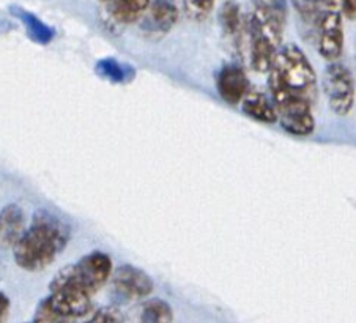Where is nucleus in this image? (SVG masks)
Masks as SVG:
<instances>
[{"instance_id": "f257e3e1", "label": "nucleus", "mask_w": 356, "mask_h": 323, "mask_svg": "<svg viewBox=\"0 0 356 323\" xmlns=\"http://www.w3.org/2000/svg\"><path fill=\"white\" fill-rule=\"evenodd\" d=\"M266 73L277 123L292 136H311L316 129L312 107L318 97V82L309 58L300 46H281Z\"/></svg>"}, {"instance_id": "f03ea898", "label": "nucleus", "mask_w": 356, "mask_h": 323, "mask_svg": "<svg viewBox=\"0 0 356 323\" xmlns=\"http://www.w3.org/2000/svg\"><path fill=\"white\" fill-rule=\"evenodd\" d=\"M70 227L47 210H37L29 229L15 244V262L26 271L49 267L70 242Z\"/></svg>"}, {"instance_id": "7ed1b4c3", "label": "nucleus", "mask_w": 356, "mask_h": 323, "mask_svg": "<svg viewBox=\"0 0 356 323\" xmlns=\"http://www.w3.org/2000/svg\"><path fill=\"white\" fill-rule=\"evenodd\" d=\"M287 21V0H252L246 27L249 58L257 73H266L281 49Z\"/></svg>"}, {"instance_id": "20e7f679", "label": "nucleus", "mask_w": 356, "mask_h": 323, "mask_svg": "<svg viewBox=\"0 0 356 323\" xmlns=\"http://www.w3.org/2000/svg\"><path fill=\"white\" fill-rule=\"evenodd\" d=\"M112 273H114V265H112L111 257L97 251L58 270L54 279L51 281V287L71 285L84 290L88 295H93L108 283Z\"/></svg>"}, {"instance_id": "39448f33", "label": "nucleus", "mask_w": 356, "mask_h": 323, "mask_svg": "<svg viewBox=\"0 0 356 323\" xmlns=\"http://www.w3.org/2000/svg\"><path fill=\"white\" fill-rule=\"evenodd\" d=\"M51 293L41 301L35 322H63L82 319L92 313V300L88 293L71 285L49 287Z\"/></svg>"}, {"instance_id": "423d86ee", "label": "nucleus", "mask_w": 356, "mask_h": 323, "mask_svg": "<svg viewBox=\"0 0 356 323\" xmlns=\"http://www.w3.org/2000/svg\"><path fill=\"white\" fill-rule=\"evenodd\" d=\"M322 88L330 109L336 116L346 117L355 106V79L352 71L339 61L328 62L323 71Z\"/></svg>"}, {"instance_id": "0eeeda50", "label": "nucleus", "mask_w": 356, "mask_h": 323, "mask_svg": "<svg viewBox=\"0 0 356 323\" xmlns=\"http://www.w3.org/2000/svg\"><path fill=\"white\" fill-rule=\"evenodd\" d=\"M112 287L123 300L134 301L152 295L155 283L139 268L133 265H120L112 273Z\"/></svg>"}, {"instance_id": "6e6552de", "label": "nucleus", "mask_w": 356, "mask_h": 323, "mask_svg": "<svg viewBox=\"0 0 356 323\" xmlns=\"http://www.w3.org/2000/svg\"><path fill=\"white\" fill-rule=\"evenodd\" d=\"M292 3L311 41L320 24L343 17L339 0H292Z\"/></svg>"}, {"instance_id": "1a4fd4ad", "label": "nucleus", "mask_w": 356, "mask_h": 323, "mask_svg": "<svg viewBox=\"0 0 356 323\" xmlns=\"http://www.w3.org/2000/svg\"><path fill=\"white\" fill-rule=\"evenodd\" d=\"M249 79L246 71L238 65H227L219 71L216 79V90L227 104H238L249 90Z\"/></svg>"}, {"instance_id": "9d476101", "label": "nucleus", "mask_w": 356, "mask_h": 323, "mask_svg": "<svg viewBox=\"0 0 356 323\" xmlns=\"http://www.w3.org/2000/svg\"><path fill=\"white\" fill-rule=\"evenodd\" d=\"M26 232V214L16 203H8L0 210V249L15 248Z\"/></svg>"}, {"instance_id": "9b49d317", "label": "nucleus", "mask_w": 356, "mask_h": 323, "mask_svg": "<svg viewBox=\"0 0 356 323\" xmlns=\"http://www.w3.org/2000/svg\"><path fill=\"white\" fill-rule=\"evenodd\" d=\"M241 111L260 123L273 125L277 122V113L271 97L259 88H249L241 100Z\"/></svg>"}, {"instance_id": "f8f14e48", "label": "nucleus", "mask_w": 356, "mask_h": 323, "mask_svg": "<svg viewBox=\"0 0 356 323\" xmlns=\"http://www.w3.org/2000/svg\"><path fill=\"white\" fill-rule=\"evenodd\" d=\"M152 0H111L109 15L120 26L138 22L145 16Z\"/></svg>"}, {"instance_id": "ddd939ff", "label": "nucleus", "mask_w": 356, "mask_h": 323, "mask_svg": "<svg viewBox=\"0 0 356 323\" xmlns=\"http://www.w3.org/2000/svg\"><path fill=\"white\" fill-rule=\"evenodd\" d=\"M219 19H221L224 33L229 35V37H234V38L238 37L241 32V27H245L238 3L232 2V0L222 5L221 13H219Z\"/></svg>"}, {"instance_id": "4468645a", "label": "nucleus", "mask_w": 356, "mask_h": 323, "mask_svg": "<svg viewBox=\"0 0 356 323\" xmlns=\"http://www.w3.org/2000/svg\"><path fill=\"white\" fill-rule=\"evenodd\" d=\"M140 320L147 323L172 322L174 320V313H172V308L168 303L158 300V298H153V300H148L142 306Z\"/></svg>"}, {"instance_id": "2eb2a0df", "label": "nucleus", "mask_w": 356, "mask_h": 323, "mask_svg": "<svg viewBox=\"0 0 356 323\" xmlns=\"http://www.w3.org/2000/svg\"><path fill=\"white\" fill-rule=\"evenodd\" d=\"M188 17L194 21H204L213 11L216 0H181Z\"/></svg>"}, {"instance_id": "dca6fc26", "label": "nucleus", "mask_w": 356, "mask_h": 323, "mask_svg": "<svg viewBox=\"0 0 356 323\" xmlns=\"http://www.w3.org/2000/svg\"><path fill=\"white\" fill-rule=\"evenodd\" d=\"M92 320H98V322H118L123 320V317L118 313V309L115 308H103L97 310V314L92 315Z\"/></svg>"}, {"instance_id": "f3484780", "label": "nucleus", "mask_w": 356, "mask_h": 323, "mask_svg": "<svg viewBox=\"0 0 356 323\" xmlns=\"http://www.w3.org/2000/svg\"><path fill=\"white\" fill-rule=\"evenodd\" d=\"M343 16L350 21L356 19V0H339Z\"/></svg>"}, {"instance_id": "a211bd4d", "label": "nucleus", "mask_w": 356, "mask_h": 323, "mask_svg": "<svg viewBox=\"0 0 356 323\" xmlns=\"http://www.w3.org/2000/svg\"><path fill=\"white\" fill-rule=\"evenodd\" d=\"M8 309H10V301L5 293L0 292V320L5 319V315L8 314Z\"/></svg>"}, {"instance_id": "6ab92c4d", "label": "nucleus", "mask_w": 356, "mask_h": 323, "mask_svg": "<svg viewBox=\"0 0 356 323\" xmlns=\"http://www.w3.org/2000/svg\"><path fill=\"white\" fill-rule=\"evenodd\" d=\"M101 2H106V3H109V2H111V0H101Z\"/></svg>"}]
</instances>
